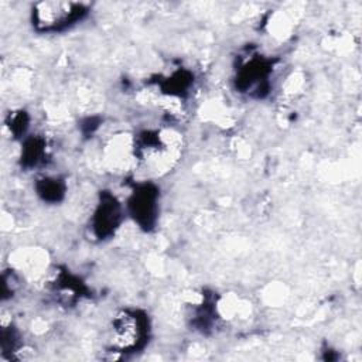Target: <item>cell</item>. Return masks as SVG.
Here are the masks:
<instances>
[{
  "instance_id": "6da1fadb",
  "label": "cell",
  "mask_w": 362,
  "mask_h": 362,
  "mask_svg": "<svg viewBox=\"0 0 362 362\" xmlns=\"http://www.w3.org/2000/svg\"><path fill=\"white\" fill-rule=\"evenodd\" d=\"M148 337L147 315L134 308L120 310L112 320L110 344L115 352H133L140 349Z\"/></svg>"
},
{
  "instance_id": "7a4b0ae2",
  "label": "cell",
  "mask_w": 362,
  "mask_h": 362,
  "mask_svg": "<svg viewBox=\"0 0 362 362\" xmlns=\"http://www.w3.org/2000/svg\"><path fill=\"white\" fill-rule=\"evenodd\" d=\"M88 8L75 1H41L33 7V25L41 33H55L78 23Z\"/></svg>"
},
{
  "instance_id": "3957f363",
  "label": "cell",
  "mask_w": 362,
  "mask_h": 362,
  "mask_svg": "<svg viewBox=\"0 0 362 362\" xmlns=\"http://www.w3.org/2000/svg\"><path fill=\"white\" fill-rule=\"evenodd\" d=\"M133 218L143 228H150L156 219L157 191L151 185H143L136 189L129 201Z\"/></svg>"
},
{
  "instance_id": "277c9868",
  "label": "cell",
  "mask_w": 362,
  "mask_h": 362,
  "mask_svg": "<svg viewBox=\"0 0 362 362\" xmlns=\"http://www.w3.org/2000/svg\"><path fill=\"white\" fill-rule=\"evenodd\" d=\"M122 218L120 205L110 194H102L93 216V230L98 238H106L115 232Z\"/></svg>"
},
{
  "instance_id": "5b68a950",
  "label": "cell",
  "mask_w": 362,
  "mask_h": 362,
  "mask_svg": "<svg viewBox=\"0 0 362 362\" xmlns=\"http://www.w3.org/2000/svg\"><path fill=\"white\" fill-rule=\"evenodd\" d=\"M47 154L45 143L42 139H30L24 147V154H23V161L30 165H37L42 157Z\"/></svg>"
},
{
  "instance_id": "8992f818",
  "label": "cell",
  "mask_w": 362,
  "mask_h": 362,
  "mask_svg": "<svg viewBox=\"0 0 362 362\" xmlns=\"http://www.w3.org/2000/svg\"><path fill=\"white\" fill-rule=\"evenodd\" d=\"M38 192L42 195L44 199L58 201L64 194V185L58 180L45 178L38 184Z\"/></svg>"
}]
</instances>
